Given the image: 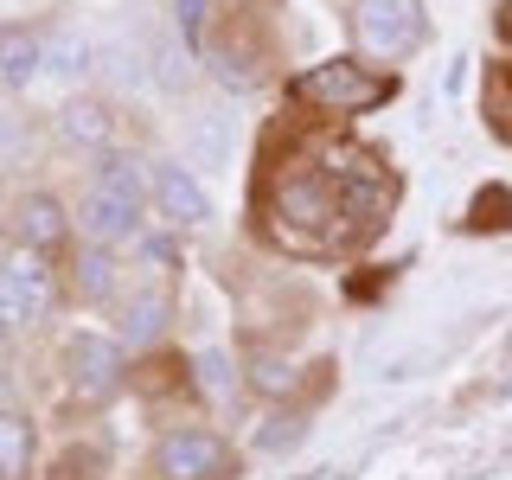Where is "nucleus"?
Instances as JSON below:
<instances>
[{
    "label": "nucleus",
    "instance_id": "ddd939ff",
    "mask_svg": "<svg viewBox=\"0 0 512 480\" xmlns=\"http://www.w3.org/2000/svg\"><path fill=\"white\" fill-rule=\"evenodd\" d=\"M77 288H84L90 301H103V295H116V256H109L103 244H90L84 256H77Z\"/></svg>",
    "mask_w": 512,
    "mask_h": 480
},
{
    "label": "nucleus",
    "instance_id": "1a4fd4ad",
    "mask_svg": "<svg viewBox=\"0 0 512 480\" xmlns=\"http://www.w3.org/2000/svg\"><path fill=\"white\" fill-rule=\"evenodd\" d=\"M148 192H154V205L173 224H205V218H212V199H205V186L192 180L186 167H154L148 173Z\"/></svg>",
    "mask_w": 512,
    "mask_h": 480
},
{
    "label": "nucleus",
    "instance_id": "f3484780",
    "mask_svg": "<svg viewBox=\"0 0 512 480\" xmlns=\"http://www.w3.org/2000/svg\"><path fill=\"white\" fill-rule=\"evenodd\" d=\"M250 384H263V391H288L295 372H288L282 359H250Z\"/></svg>",
    "mask_w": 512,
    "mask_h": 480
},
{
    "label": "nucleus",
    "instance_id": "9b49d317",
    "mask_svg": "<svg viewBox=\"0 0 512 480\" xmlns=\"http://www.w3.org/2000/svg\"><path fill=\"white\" fill-rule=\"evenodd\" d=\"M160 320H167V295H160V288L148 282V288H141V295L122 308V333H128V346H148L154 333H160Z\"/></svg>",
    "mask_w": 512,
    "mask_h": 480
},
{
    "label": "nucleus",
    "instance_id": "f03ea898",
    "mask_svg": "<svg viewBox=\"0 0 512 480\" xmlns=\"http://www.w3.org/2000/svg\"><path fill=\"white\" fill-rule=\"evenodd\" d=\"M141 199H148V173L128 167V160H109L103 173L90 180V199H84V231L90 244L116 250L141 231Z\"/></svg>",
    "mask_w": 512,
    "mask_h": 480
},
{
    "label": "nucleus",
    "instance_id": "0eeeda50",
    "mask_svg": "<svg viewBox=\"0 0 512 480\" xmlns=\"http://www.w3.org/2000/svg\"><path fill=\"white\" fill-rule=\"evenodd\" d=\"M160 474L167 480H224L231 474V448L218 442V429H173L160 442Z\"/></svg>",
    "mask_w": 512,
    "mask_h": 480
},
{
    "label": "nucleus",
    "instance_id": "aec40b11",
    "mask_svg": "<svg viewBox=\"0 0 512 480\" xmlns=\"http://www.w3.org/2000/svg\"><path fill=\"white\" fill-rule=\"evenodd\" d=\"M192 154H224V128H192Z\"/></svg>",
    "mask_w": 512,
    "mask_h": 480
},
{
    "label": "nucleus",
    "instance_id": "6ab92c4d",
    "mask_svg": "<svg viewBox=\"0 0 512 480\" xmlns=\"http://www.w3.org/2000/svg\"><path fill=\"white\" fill-rule=\"evenodd\" d=\"M295 436H301V416H276V423L263 429V448H288Z\"/></svg>",
    "mask_w": 512,
    "mask_h": 480
},
{
    "label": "nucleus",
    "instance_id": "a211bd4d",
    "mask_svg": "<svg viewBox=\"0 0 512 480\" xmlns=\"http://www.w3.org/2000/svg\"><path fill=\"white\" fill-rule=\"evenodd\" d=\"M180 39L186 45L205 39V0H180Z\"/></svg>",
    "mask_w": 512,
    "mask_h": 480
},
{
    "label": "nucleus",
    "instance_id": "4468645a",
    "mask_svg": "<svg viewBox=\"0 0 512 480\" xmlns=\"http://www.w3.org/2000/svg\"><path fill=\"white\" fill-rule=\"evenodd\" d=\"M58 122H64V141H77V148H96V141L109 135V116H103V103H71Z\"/></svg>",
    "mask_w": 512,
    "mask_h": 480
},
{
    "label": "nucleus",
    "instance_id": "6e6552de",
    "mask_svg": "<svg viewBox=\"0 0 512 480\" xmlns=\"http://www.w3.org/2000/svg\"><path fill=\"white\" fill-rule=\"evenodd\" d=\"M64 237H71V224H64V205L52 192H26L20 205H13V244L32 250V256H58Z\"/></svg>",
    "mask_w": 512,
    "mask_h": 480
},
{
    "label": "nucleus",
    "instance_id": "dca6fc26",
    "mask_svg": "<svg viewBox=\"0 0 512 480\" xmlns=\"http://www.w3.org/2000/svg\"><path fill=\"white\" fill-rule=\"evenodd\" d=\"M45 71H52V77H77V71H84V39H77V32H52V39H45Z\"/></svg>",
    "mask_w": 512,
    "mask_h": 480
},
{
    "label": "nucleus",
    "instance_id": "2eb2a0df",
    "mask_svg": "<svg viewBox=\"0 0 512 480\" xmlns=\"http://www.w3.org/2000/svg\"><path fill=\"white\" fill-rule=\"evenodd\" d=\"M199 391L212 397V404H237V372H231V359L212 346V352H199Z\"/></svg>",
    "mask_w": 512,
    "mask_h": 480
},
{
    "label": "nucleus",
    "instance_id": "20e7f679",
    "mask_svg": "<svg viewBox=\"0 0 512 480\" xmlns=\"http://www.w3.org/2000/svg\"><path fill=\"white\" fill-rule=\"evenodd\" d=\"M352 39L378 58L423 45V0H352Z\"/></svg>",
    "mask_w": 512,
    "mask_h": 480
},
{
    "label": "nucleus",
    "instance_id": "7ed1b4c3",
    "mask_svg": "<svg viewBox=\"0 0 512 480\" xmlns=\"http://www.w3.org/2000/svg\"><path fill=\"white\" fill-rule=\"evenodd\" d=\"M295 90L308 96L314 109H340V116H359V109H378L384 96H391V77H384V71H365L359 58H333V64H320V71H308Z\"/></svg>",
    "mask_w": 512,
    "mask_h": 480
},
{
    "label": "nucleus",
    "instance_id": "f257e3e1",
    "mask_svg": "<svg viewBox=\"0 0 512 480\" xmlns=\"http://www.w3.org/2000/svg\"><path fill=\"white\" fill-rule=\"evenodd\" d=\"M269 237L295 256H327V250L352 244V237H365L340 199V180H333L327 154L301 160V167H288L276 180V192H269Z\"/></svg>",
    "mask_w": 512,
    "mask_h": 480
},
{
    "label": "nucleus",
    "instance_id": "39448f33",
    "mask_svg": "<svg viewBox=\"0 0 512 480\" xmlns=\"http://www.w3.org/2000/svg\"><path fill=\"white\" fill-rule=\"evenodd\" d=\"M45 308H52V269H45V256L13 244L0 263V320H7V333H26Z\"/></svg>",
    "mask_w": 512,
    "mask_h": 480
},
{
    "label": "nucleus",
    "instance_id": "423d86ee",
    "mask_svg": "<svg viewBox=\"0 0 512 480\" xmlns=\"http://www.w3.org/2000/svg\"><path fill=\"white\" fill-rule=\"evenodd\" d=\"M64 372H71V391L84 397V404H103L122 384V346L103 340V333H77V340L64 346Z\"/></svg>",
    "mask_w": 512,
    "mask_h": 480
},
{
    "label": "nucleus",
    "instance_id": "9d476101",
    "mask_svg": "<svg viewBox=\"0 0 512 480\" xmlns=\"http://www.w3.org/2000/svg\"><path fill=\"white\" fill-rule=\"evenodd\" d=\"M39 64H45V39H32L26 26L0 32V77H7V90H26Z\"/></svg>",
    "mask_w": 512,
    "mask_h": 480
},
{
    "label": "nucleus",
    "instance_id": "f8f14e48",
    "mask_svg": "<svg viewBox=\"0 0 512 480\" xmlns=\"http://www.w3.org/2000/svg\"><path fill=\"white\" fill-rule=\"evenodd\" d=\"M26 455H32V429H26L20 410H7V416H0V474L26 480Z\"/></svg>",
    "mask_w": 512,
    "mask_h": 480
}]
</instances>
